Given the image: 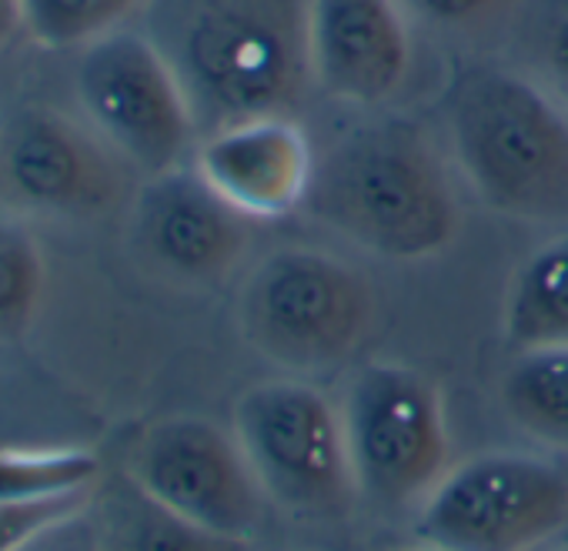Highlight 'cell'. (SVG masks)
<instances>
[{
	"instance_id": "6da1fadb",
	"label": "cell",
	"mask_w": 568,
	"mask_h": 551,
	"mask_svg": "<svg viewBox=\"0 0 568 551\" xmlns=\"http://www.w3.org/2000/svg\"><path fill=\"white\" fill-rule=\"evenodd\" d=\"M148 38L184 88L197 134L288 118L308 94V0H148Z\"/></svg>"
},
{
	"instance_id": "7a4b0ae2",
	"label": "cell",
	"mask_w": 568,
	"mask_h": 551,
	"mask_svg": "<svg viewBox=\"0 0 568 551\" xmlns=\"http://www.w3.org/2000/svg\"><path fill=\"white\" fill-rule=\"evenodd\" d=\"M305 207L362 251L425 261L462 231V197L435 141L382 118L338 134L318 157Z\"/></svg>"
},
{
	"instance_id": "3957f363",
	"label": "cell",
	"mask_w": 568,
	"mask_h": 551,
	"mask_svg": "<svg viewBox=\"0 0 568 551\" xmlns=\"http://www.w3.org/2000/svg\"><path fill=\"white\" fill-rule=\"evenodd\" d=\"M442 111L458 171L491 211L538 224L568 217V111L528 74L468 64Z\"/></svg>"
},
{
	"instance_id": "277c9868",
	"label": "cell",
	"mask_w": 568,
	"mask_h": 551,
	"mask_svg": "<svg viewBox=\"0 0 568 551\" xmlns=\"http://www.w3.org/2000/svg\"><path fill=\"white\" fill-rule=\"evenodd\" d=\"M375 292L348 261L318 247L264 254L241 288V331L292 375L335 371L365 345Z\"/></svg>"
},
{
	"instance_id": "5b68a950",
	"label": "cell",
	"mask_w": 568,
	"mask_h": 551,
	"mask_svg": "<svg viewBox=\"0 0 568 551\" xmlns=\"http://www.w3.org/2000/svg\"><path fill=\"white\" fill-rule=\"evenodd\" d=\"M234 435L264 498L302 521H342L362 491L342 405L305 378H271L234 405Z\"/></svg>"
},
{
	"instance_id": "8992f818",
	"label": "cell",
	"mask_w": 568,
	"mask_h": 551,
	"mask_svg": "<svg viewBox=\"0 0 568 551\" xmlns=\"http://www.w3.org/2000/svg\"><path fill=\"white\" fill-rule=\"evenodd\" d=\"M342 421L362 498L412 508L448 471V425L438 385L408 365L372 361L348 378Z\"/></svg>"
},
{
	"instance_id": "52a82bcc",
	"label": "cell",
	"mask_w": 568,
	"mask_h": 551,
	"mask_svg": "<svg viewBox=\"0 0 568 551\" xmlns=\"http://www.w3.org/2000/svg\"><path fill=\"white\" fill-rule=\"evenodd\" d=\"M565 524L568 475L525 451L448 468L415 511V538L442 551H531Z\"/></svg>"
},
{
	"instance_id": "ba28073f",
	"label": "cell",
	"mask_w": 568,
	"mask_h": 551,
	"mask_svg": "<svg viewBox=\"0 0 568 551\" xmlns=\"http://www.w3.org/2000/svg\"><path fill=\"white\" fill-rule=\"evenodd\" d=\"M78 98L88 124L144 177L197 151V124L164 54L148 34L114 31L84 48Z\"/></svg>"
},
{
	"instance_id": "9c48e42d",
	"label": "cell",
	"mask_w": 568,
	"mask_h": 551,
	"mask_svg": "<svg viewBox=\"0 0 568 551\" xmlns=\"http://www.w3.org/2000/svg\"><path fill=\"white\" fill-rule=\"evenodd\" d=\"M124 471L158 504L221 538L251 541L271 504L234 428L194 415L144 428Z\"/></svg>"
},
{
	"instance_id": "30bf717a",
	"label": "cell",
	"mask_w": 568,
	"mask_h": 551,
	"mask_svg": "<svg viewBox=\"0 0 568 551\" xmlns=\"http://www.w3.org/2000/svg\"><path fill=\"white\" fill-rule=\"evenodd\" d=\"M138 174L88 121L24 108L0 127V201L28 214L98 217Z\"/></svg>"
},
{
	"instance_id": "8fae6325",
	"label": "cell",
	"mask_w": 568,
	"mask_h": 551,
	"mask_svg": "<svg viewBox=\"0 0 568 551\" xmlns=\"http://www.w3.org/2000/svg\"><path fill=\"white\" fill-rule=\"evenodd\" d=\"M134 241L164 274L214 285L241 264L251 221L234 211L191 164L144 177L134 194Z\"/></svg>"
},
{
	"instance_id": "7c38bea8",
	"label": "cell",
	"mask_w": 568,
	"mask_h": 551,
	"mask_svg": "<svg viewBox=\"0 0 568 551\" xmlns=\"http://www.w3.org/2000/svg\"><path fill=\"white\" fill-rule=\"evenodd\" d=\"M308 64L315 88L335 101H392L412 64L405 8L398 0H308Z\"/></svg>"
},
{
	"instance_id": "4fadbf2b",
	"label": "cell",
	"mask_w": 568,
	"mask_h": 551,
	"mask_svg": "<svg viewBox=\"0 0 568 551\" xmlns=\"http://www.w3.org/2000/svg\"><path fill=\"white\" fill-rule=\"evenodd\" d=\"M194 167L247 221H277L308 201L315 154L292 118H257L201 137Z\"/></svg>"
},
{
	"instance_id": "5bb4252c",
	"label": "cell",
	"mask_w": 568,
	"mask_h": 551,
	"mask_svg": "<svg viewBox=\"0 0 568 551\" xmlns=\"http://www.w3.org/2000/svg\"><path fill=\"white\" fill-rule=\"evenodd\" d=\"M91 514L101 551H251V541L211 534L151 494H144L128 471L101 475L91 491Z\"/></svg>"
},
{
	"instance_id": "9a60e30c",
	"label": "cell",
	"mask_w": 568,
	"mask_h": 551,
	"mask_svg": "<svg viewBox=\"0 0 568 551\" xmlns=\"http://www.w3.org/2000/svg\"><path fill=\"white\" fill-rule=\"evenodd\" d=\"M505 338L515 351L568 345V231L531 251L505 298Z\"/></svg>"
},
{
	"instance_id": "2e32d148",
	"label": "cell",
	"mask_w": 568,
	"mask_h": 551,
	"mask_svg": "<svg viewBox=\"0 0 568 551\" xmlns=\"http://www.w3.org/2000/svg\"><path fill=\"white\" fill-rule=\"evenodd\" d=\"M508 418L548 448H568V345L518 351L501 378Z\"/></svg>"
},
{
	"instance_id": "e0dca14e",
	"label": "cell",
	"mask_w": 568,
	"mask_h": 551,
	"mask_svg": "<svg viewBox=\"0 0 568 551\" xmlns=\"http://www.w3.org/2000/svg\"><path fill=\"white\" fill-rule=\"evenodd\" d=\"M508 31L515 68L568 111V0H518Z\"/></svg>"
},
{
	"instance_id": "ac0fdd59",
	"label": "cell",
	"mask_w": 568,
	"mask_h": 551,
	"mask_svg": "<svg viewBox=\"0 0 568 551\" xmlns=\"http://www.w3.org/2000/svg\"><path fill=\"white\" fill-rule=\"evenodd\" d=\"M141 4V0H21L28 34L44 48H88Z\"/></svg>"
},
{
	"instance_id": "d6986e66",
	"label": "cell",
	"mask_w": 568,
	"mask_h": 551,
	"mask_svg": "<svg viewBox=\"0 0 568 551\" xmlns=\"http://www.w3.org/2000/svg\"><path fill=\"white\" fill-rule=\"evenodd\" d=\"M44 292V261L34 237L18 224L0 217V341L21 338Z\"/></svg>"
},
{
	"instance_id": "ffe728a7",
	"label": "cell",
	"mask_w": 568,
	"mask_h": 551,
	"mask_svg": "<svg viewBox=\"0 0 568 551\" xmlns=\"http://www.w3.org/2000/svg\"><path fill=\"white\" fill-rule=\"evenodd\" d=\"M101 461L88 451H14L0 448V501L91 491L101 481Z\"/></svg>"
},
{
	"instance_id": "44dd1931",
	"label": "cell",
	"mask_w": 568,
	"mask_h": 551,
	"mask_svg": "<svg viewBox=\"0 0 568 551\" xmlns=\"http://www.w3.org/2000/svg\"><path fill=\"white\" fill-rule=\"evenodd\" d=\"M91 491L38 494V498H4V501H0V551L21 548L44 524H51V521L78 511V508H84L91 501Z\"/></svg>"
},
{
	"instance_id": "7402d4cb",
	"label": "cell",
	"mask_w": 568,
	"mask_h": 551,
	"mask_svg": "<svg viewBox=\"0 0 568 551\" xmlns=\"http://www.w3.org/2000/svg\"><path fill=\"white\" fill-rule=\"evenodd\" d=\"M398 4L428 28L448 34H478L501 21L508 24L518 0H398Z\"/></svg>"
},
{
	"instance_id": "603a6c76",
	"label": "cell",
	"mask_w": 568,
	"mask_h": 551,
	"mask_svg": "<svg viewBox=\"0 0 568 551\" xmlns=\"http://www.w3.org/2000/svg\"><path fill=\"white\" fill-rule=\"evenodd\" d=\"M14 551H101L98 544V524L91 514V501L51 524H44L38 534H31Z\"/></svg>"
},
{
	"instance_id": "cb8c5ba5",
	"label": "cell",
	"mask_w": 568,
	"mask_h": 551,
	"mask_svg": "<svg viewBox=\"0 0 568 551\" xmlns=\"http://www.w3.org/2000/svg\"><path fill=\"white\" fill-rule=\"evenodd\" d=\"M18 28H24L21 0H0V48H4L14 38Z\"/></svg>"
},
{
	"instance_id": "d4e9b609",
	"label": "cell",
	"mask_w": 568,
	"mask_h": 551,
	"mask_svg": "<svg viewBox=\"0 0 568 551\" xmlns=\"http://www.w3.org/2000/svg\"><path fill=\"white\" fill-rule=\"evenodd\" d=\"M395 551H442V548H432V544L418 541V544H412V548H395Z\"/></svg>"
},
{
	"instance_id": "484cf974",
	"label": "cell",
	"mask_w": 568,
	"mask_h": 551,
	"mask_svg": "<svg viewBox=\"0 0 568 551\" xmlns=\"http://www.w3.org/2000/svg\"><path fill=\"white\" fill-rule=\"evenodd\" d=\"M251 551H292V548H251Z\"/></svg>"
},
{
	"instance_id": "4316f807",
	"label": "cell",
	"mask_w": 568,
	"mask_h": 551,
	"mask_svg": "<svg viewBox=\"0 0 568 551\" xmlns=\"http://www.w3.org/2000/svg\"><path fill=\"white\" fill-rule=\"evenodd\" d=\"M558 551H568V548H558Z\"/></svg>"
}]
</instances>
